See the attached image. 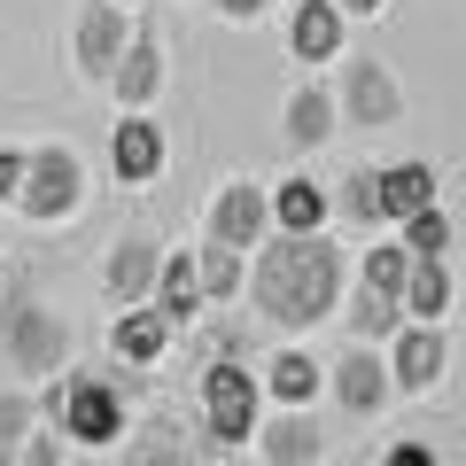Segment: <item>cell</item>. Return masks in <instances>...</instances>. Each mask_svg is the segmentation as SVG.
<instances>
[{"instance_id": "cell-10", "label": "cell", "mask_w": 466, "mask_h": 466, "mask_svg": "<svg viewBox=\"0 0 466 466\" xmlns=\"http://www.w3.org/2000/svg\"><path fill=\"white\" fill-rule=\"evenodd\" d=\"M327 397L342 404L350 420H381L389 404H397V389H389V366H381V350H373V342H350L342 358L327 366Z\"/></svg>"}, {"instance_id": "cell-35", "label": "cell", "mask_w": 466, "mask_h": 466, "mask_svg": "<svg viewBox=\"0 0 466 466\" xmlns=\"http://www.w3.org/2000/svg\"><path fill=\"white\" fill-rule=\"evenodd\" d=\"M116 8H125V16H133V8H148V0H116Z\"/></svg>"}, {"instance_id": "cell-3", "label": "cell", "mask_w": 466, "mask_h": 466, "mask_svg": "<svg viewBox=\"0 0 466 466\" xmlns=\"http://www.w3.org/2000/svg\"><path fill=\"white\" fill-rule=\"evenodd\" d=\"M257 420H265L257 366L249 358H202V373H195V435H202V451H210V459L249 451Z\"/></svg>"}, {"instance_id": "cell-11", "label": "cell", "mask_w": 466, "mask_h": 466, "mask_svg": "<svg viewBox=\"0 0 466 466\" xmlns=\"http://www.w3.org/2000/svg\"><path fill=\"white\" fill-rule=\"evenodd\" d=\"M156 265H164V241H156L148 226H125L101 249V296L125 311V303H148V288H156Z\"/></svg>"}, {"instance_id": "cell-2", "label": "cell", "mask_w": 466, "mask_h": 466, "mask_svg": "<svg viewBox=\"0 0 466 466\" xmlns=\"http://www.w3.org/2000/svg\"><path fill=\"white\" fill-rule=\"evenodd\" d=\"M125 389H140L133 366L101 373V366H78V358H70L63 373H47V381L32 389V404H39V420H47L70 451H116V435H125V420H133L125 412Z\"/></svg>"}, {"instance_id": "cell-37", "label": "cell", "mask_w": 466, "mask_h": 466, "mask_svg": "<svg viewBox=\"0 0 466 466\" xmlns=\"http://www.w3.org/2000/svg\"><path fill=\"white\" fill-rule=\"evenodd\" d=\"M218 466H249V459H241V451H233V459H218Z\"/></svg>"}, {"instance_id": "cell-20", "label": "cell", "mask_w": 466, "mask_h": 466, "mask_svg": "<svg viewBox=\"0 0 466 466\" xmlns=\"http://www.w3.org/2000/svg\"><path fill=\"white\" fill-rule=\"evenodd\" d=\"M397 311L420 319V327H451V311H459V272H451V257H412V272L397 288Z\"/></svg>"}, {"instance_id": "cell-7", "label": "cell", "mask_w": 466, "mask_h": 466, "mask_svg": "<svg viewBox=\"0 0 466 466\" xmlns=\"http://www.w3.org/2000/svg\"><path fill=\"white\" fill-rule=\"evenodd\" d=\"M381 366H389V389H397V397H435V389L451 381V327L404 319L381 342Z\"/></svg>"}, {"instance_id": "cell-33", "label": "cell", "mask_w": 466, "mask_h": 466, "mask_svg": "<svg viewBox=\"0 0 466 466\" xmlns=\"http://www.w3.org/2000/svg\"><path fill=\"white\" fill-rule=\"evenodd\" d=\"M16 179H24V148H0V202H16Z\"/></svg>"}, {"instance_id": "cell-30", "label": "cell", "mask_w": 466, "mask_h": 466, "mask_svg": "<svg viewBox=\"0 0 466 466\" xmlns=\"http://www.w3.org/2000/svg\"><path fill=\"white\" fill-rule=\"evenodd\" d=\"M16 466H63V435H55L47 420H39V428L16 443Z\"/></svg>"}, {"instance_id": "cell-31", "label": "cell", "mask_w": 466, "mask_h": 466, "mask_svg": "<svg viewBox=\"0 0 466 466\" xmlns=\"http://www.w3.org/2000/svg\"><path fill=\"white\" fill-rule=\"evenodd\" d=\"M381 466H443V459H435V443H420V435H397V443L381 451Z\"/></svg>"}, {"instance_id": "cell-38", "label": "cell", "mask_w": 466, "mask_h": 466, "mask_svg": "<svg viewBox=\"0 0 466 466\" xmlns=\"http://www.w3.org/2000/svg\"><path fill=\"white\" fill-rule=\"evenodd\" d=\"M70 466H101V459H94V451H86V459H70Z\"/></svg>"}, {"instance_id": "cell-8", "label": "cell", "mask_w": 466, "mask_h": 466, "mask_svg": "<svg viewBox=\"0 0 466 466\" xmlns=\"http://www.w3.org/2000/svg\"><path fill=\"white\" fill-rule=\"evenodd\" d=\"M265 233H272L265 179H226V187L210 195V210H202V241H218V249H241V257H249Z\"/></svg>"}, {"instance_id": "cell-6", "label": "cell", "mask_w": 466, "mask_h": 466, "mask_svg": "<svg viewBox=\"0 0 466 466\" xmlns=\"http://www.w3.org/2000/svg\"><path fill=\"white\" fill-rule=\"evenodd\" d=\"M334 116L342 125H358V133H389V125H404V86L389 63H373V55H334Z\"/></svg>"}, {"instance_id": "cell-34", "label": "cell", "mask_w": 466, "mask_h": 466, "mask_svg": "<svg viewBox=\"0 0 466 466\" xmlns=\"http://www.w3.org/2000/svg\"><path fill=\"white\" fill-rule=\"evenodd\" d=\"M342 8V24H373V16H389V0H334Z\"/></svg>"}, {"instance_id": "cell-19", "label": "cell", "mask_w": 466, "mask_h": 466, "mask_svg": "<svg viewBox=\"0 0 466 466\" xmlns=\"http://www.w3.org/2000/svg\"><path fill=\"white\" fill-rule=\"evenodd\" d=\"M280 39H288V55H296V63H334V55L350 47V24H342V8H334V0H296V8H288V24H280Z\"/></svg>"}, {"instance_id": "cell-25", "label": "cell", "mask_w": 466, "mask_h": 466, "mask_svg": "<svg viewBox=\"0 0 466 466\" xmlns=\"http://www.w3.org/2000/svg\"><path fill=\"white\" fill-rule=\"evenodd\" d=\"M389 233H397V249H404V257H451V249H459V218H451L443 202H428V210L397 218Z\"/></svg>"}, {"instance_id": "cell-36", "label": "cell", "mask_w": 466, "mask_h": 466, "mask_svg": "<svg viewBox=\"0 0 466 466\" xmlns=\"http://www.w3.org/2000/svg\"><path fill=\"white\" fill-rule=\"evenodd\" d=\"M0 296H8V257H0Z\"/></svg>"}, {"instance_id": "cell-12", "label": "cell", "mask_w": 466, "mask_h": 466, "mask_svg": "<svg viewBox=\"0 0 466 466\" xmlns=\"http://www.w3.org/2000/svg\"><path fill=\"white\" fill-rule=\"evenodd\" d=\"M125 39H133V16H125L116 0H86L78 24H70V70H78L86 86H101L109 63L125 55Z\"/></svg>"}, {"instance_id": "cell-32", "label": "cell", "mask_w": 466, "mask_h": 466, "mask_svg": "<svg viewBox=\"0 0 466 466\" xmlns=\"http://www.w3.org/2000/svg\"><path fill=\"white\" fill-rule=\"evenodd\" d=\"M210 8H218L226 24H265V16H272V0H210Z\"/></svg>"}, {"instance_id": "cell-26", "label": "cell", "mask_w": 466, "mask_h": 466, "mask_svg": "<svg viewBox=\"0 0 466 466\" xmlns=\"http://www.w3.org/2000/svg\"><path fill=\"white\" fill-rule=\"evenodd\" d=\"M404 272H412V257L397 249V233H373L366 249H358V265H350V280H358V288H373V296H397V288H404Z\"/></svg>"}, {"instance_id": "cell-23", "label": "cell", "mask_w": 466, "mask_h": 466, "mask_svg": "<svg viewBox=\"0 0 466 466\" xmlns=\"http://www.w3.org/2000/svg\"><path fill=\"white\" fill-rule=\"evenodd\" d=\"M373 179H381V226H397V218H412V210L435 202V164H420V156H404V164H373Z\"/></svg>"}, {"instance_id": "cell-18", "label": "cell", "mask_w": 466, "mask_h": 466, "mask_svg": "<svg viewBox=\"0 0 466 466\" xmlns=\"http://www.w3.org/2000/svg\"><path fill=\"white\" fill-rule=\"evenodd\" d=\"M265 210H272V233H327V226H334L327 179H311V171L265 179Z\"/></svg>"}, {"instance_id": "cell-14", "label": "cell", "mask_w": 466, "mask_h": 466, "mask_svg": "<svg viewBox=\"0 0 466 466\" xmlns=\"http://www.w3.org/2000/svg\"><path fill=\"white\" fill-rule=\"evenodd\" d=\"M164 78H171V63H164V39L148 32V24H133V39H125V55L109 63V101L116 109H156V94H164Z\"/></svg>"}, {"instance_id": "cell-1", "label": "cell", "mask_w": 466, "mask_h": 466, "mask_svg": "<svg viewBox=\"0 0 466 466\" xmlns=\"http://www.w3.org/2000/svg\"><path fill=\"white\" fill-rule=\"evenodd\" d=\"M342 288H350V249L334 233H265L241 265L249 319H265L280 342H303L311 327H327Z\"/></svg>"}, {"instance_id": "cell-22", "label": "cell", "mask_w": 466, "mask_h": 466, "mask_svg": "<svg viewBox=\"0 0 466 466\" xmlns=\"http://www.w3.org/2000/svg\"><path fill=\"white\" fill-rule=\"evenodd\" d=\"M171 342H179V334H171L148 303H125V311L109 319V358H116V366H133V373H140V366H164Z\"/></svg>"}, {"instance_id": "cell-4", "label": "cell", "mask_w": 466, "mask_h": 466, "mask_svg": "<svg viewBox=\"0 0 466 466\" xmlns=\"http://www.w3.org/2000/svg\"><path fill=\"white\" fill-rule=\"evenodd\" d=\"M70 366V319L47 311L39 296H0V381L8 389H39L47 373Z\"/></svg>"}, {"instance_id": "cell-17", "label": "cell", "mask_w": 466, "mask_h": 466, "mask_svg": "<svg viewBox=\"0 0 466 466\" xmlns=\"http://www.w3.org/2000/svg\"><path fill=\"white\" fill-rule=\"evenodd\" d=\"M148 311L164 319L171 334H195L202 327V280H195V249H164V265H156V288H148Z\"/></svg>"}, {"instance_id": "cell-9", "label": "cell", "mask_w": 466, "mask_h": 466, "mask_svg": "<svg viewBox=\"0 0 466 466\" xmlns=\"http://www.w3.org/2000/svg\"><path fill=\"white\" fill-rule=\"evenodd\" d=\"M164 164H171V140H164V125H156V109H116V125H109V171H116V187L164 179Z\"/></svg>"}, {"instance_id": "cell-13", "label": "cell", "mask_w": 466, "mask_h": 466, "mask_svg": "<svg viewBox=\"0 0 466 466\" xmlns=\"http://www.w3.org/2000/svg\"><path fill=\"white\" fill-rule=\"evenodd\" d=\"M249 451H257L249 466H327V428H319V412H280V404H265Z\"/></svg>"}, {"instance_id": "cell-24", "label": "cell", "mask_w": 466, "mask_h": 466, "mask_svg": "<svg viewBox=\"0 0 466 466\" xmlns=\"http://www.w3.org/2000/svg\"><path fill=\"white\" fill-rule=\"evenodd\" d=\"M334 319H342V334H350V342H373V350H381L389 334L404 327L397 296H373V288H358V280L342 288V303H334Z\"/></svg>"}, {"instance_id": "cell-16", "label": "cell", "mask_w": 466, "mask_h": 466, "mask_svg": "<svg viewBox=\"0 0 466 466\" xmlns=\"http://www.w3.org/2000/svg\"><path fill=\"white\" fill-rule=\"evenodd\" d=\"M125 466H202L210 451H202V435L187 428V420L171 412H148V420H125Z\"/></svg>"}, {"instance_id": "cell-15", "label": "cell", "mask_w": 466, "mask_h": 466, "mask_svg": "<svg viewBox=\"0 0 466 466\" xmlns=\"http://www.w3.org/2000/svg\"><path fill=\"white\" fill-rule=\"evenodd\" d=\"M257 389H265V404H280V412H311L319 397H327V366L311 358V342H280L257 366Z\"/></svg>"}, {"instance_id": "cell-28", "label": "cell", "mask_w": 466, "mask_h": 466, "mask_svg": "<svg viewBox=\"0 0 466 466\" xmlns=\"http://www.w3.org/2000/svg\"><path fill=\"white\" fill-rule=\"evenodd\" d=\"M241 265H249L241 249H218V241H202V249H195V280H202V303H233V296H241Z\"/></svg>"}, {"instance_id": "cell-29", "label": "cell", "mask_w": 466, "mask_h": 466, "mask_svg": "<svg viewBox=\"0 0 466 466\" xmlns=\"http://www.w3.org/2000/svg\"><path fill=\"white\" fill-rule=\"evenodd\" d=\"M39 428V404H32V389H8L0 381V466H16V443Z\"/></svg>"}, {"instance_id": "cell-27", "label": "cell", "mask_w": 466, "mask_h": 466, "mask_svg": "<svg viewBox=\"0 0 466 466\" xmlns=\"http://www.w3.org/2000/svg\"><path fill=\"white\" fill-rule=\"evenodd\" d=\"M327 202H334V218H350V226H381V179H373V164H358L342 187H327Z\"/></svg>"}, {"instance_id": "cell-21", "label": "cell", "mask_w": 466, "mask_h": 466, "mask_svg": "<svg viewBox=\"0 0 466 466\" xmlns=\"http://www.w3.org/2000/svg\"><path fill=\"white\" fill-rule=\"evenodd\" d=\"M334 133H342V116H334V94H327V78H303L296 94L280 101V140H288L296 156H319Z\"/></svg>"}, {"instance_id": "cell-5", "label": "cell", "mask_w": 466, "mask_h": 466, "mask_svg": "<svg viewBox=\"0 0 466 466\" xmlns=\"http://www.w3.org/2000/svg\"><path fill=\"white\" fill-rule=\"evenodd\" d=\"M8 210L24 226H63V218L86 210V156L47 140V148H24V179H16V202Z\"/></svg>"}]
</instances>
